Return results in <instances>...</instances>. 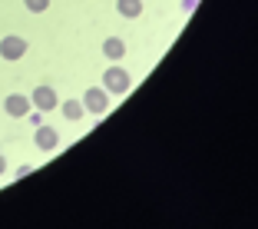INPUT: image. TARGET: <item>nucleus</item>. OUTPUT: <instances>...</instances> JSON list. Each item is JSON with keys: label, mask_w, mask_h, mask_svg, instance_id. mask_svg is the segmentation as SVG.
<instances>
[{"label": "nucleus", "mask_w": 258, "mask_h": 229, "mask_svg": "<svg viewBox=\"0 0 258 229\" xmlns=\"http://www.w3.org/2000/svg\"><path fill=\"white\" fill-rule=\"evenodd\" d=\"M196 4H199V0H182V10H192Z\"/></svg>", "instance_id": "f8f14e48"}, {"label": "nucleus", "mask_w": 258, "mask_h": 229, "mask_svg": "<svg viewBox=\"0 0 258 229\" xmlns=\"http://www.w3.org/2000/svg\"><path fill=\"white\" fill-rule=\"evenodd\" d=\"M116 10H119V17H126V20H136V17L143 14V0H116Z\"/></svg>", "instance_id": "1a4fd4ad"}, {"label": "nucleus", "mask_w": 258, "mask_h": 229, "mask_svg": "<svg viewBox=\"0 0 258 229\" xmlns=\"http://www.w3.org/2000/svg\"><path fill=\"white\" fill-rule=\"evenodd\" d=\"M103 57H106L109 63H119L122 57H126V40L122 37H106L103 40Z\"/></svg>", "instance_id": "0eeeda50"}, {"label": "nucleus", "mask_w": 258, "mask_h": 229, "mask_svg": "<svg viewBox=\"0 0 258 229\" xmlns=\"http://www.w3.org/2000/svg\"><path fill=\"white\" fill-rule=\"evenodd\" d=\"M83 110L86 113H93V116H103L109 110V93L103 90V86H90V90H83Z\"/></svg>", "instance_id": "f03ea898"}, {"label": "nucleus", "mask_w": 258, "mask_h": 229, "mask_svg": "<svg viewBox=\"0 0 258 229\" xmlns=\"http://www.w3.org/2000/svg\"><path fill=\"white\" fill-rule=\"evenodd\" d=\"M56 107H60V113L67 116L70 123H76V120H83V103H80V100H63V103H56Z\"/></svg>", "instance_id": "6e6552de"}, {"label": "nucleus", "mask_w": 258, "mask_h": 229, "mask_svg": "<svg viewBox=\"0 0 258 229\" xmlns=\"http://www.w3.org/2000/svg\"><path fill=\"white\" fill-rule=\"evenodd\" d=\"M30 169H33V166H27V163H23V166H17V169H14V179H23V176L30 173Z\"/></svg>", "instance_id": "9b49d317"}, {"label": "nucleus", "mask_w": 258, "mask_h": 229, "mask_svg": "<svg viewBox=\"0 0 258 229\" xmlns=\"http://www.w3.org/2000/svg\"><path fill=\"white\" fill-rule=\"evenodd\" d=\"M103 90H106L109 97H126V93L133 90V76H129V70H122L119 63L106 67V73H103Z\"/></svg>", "instance_id": "f257e3e1"}, {"label": "nucleus", "mask_w": 258, "mask_h": 229, "mask_svg": "<svg viewBox=\"0 0 258 229\" xmlns=\"http://www.w3.org/2000/svg\"><path fill=\"white\" fill-rule=\"evenodd\" d=\"M23 54H27V37H17V33H10V37L0 40V57H4L7 63H17Z\"/></svg>", "instance_id": "7ed1b4c3"}, {"label": "nucleus", "mask_w": 258, "mask_h": 229, "mask_svg": "<svg viewBox=\"0 0 258 229\" xmlns=\"http://www.w3.org/2000/svg\"><path fill=\"white\" fill-rule=\"evenodd\" d=\"M33 143H37V150H43V153H53V150H56V143H60V133H56L53 126H46V123H40V126H37V133H33Z\"/></svg>", "instance_id": "423d86ee"}, {"label": "nucleus", "mask_w": 258, "mask_h": 229, "mask_svg": "<svg viewBox=\"0 0 258 229\" xmlns=\"http://www.w3.org/2000/svg\"><path fill=\"white\" fill-rule=\"evenodd\" d=\"M23 7L30 14H43V10H50V0H23Z\"/></svg>", "instance_id": "9d476101"}, {"label": "nucleus", "mask_w": 258, "mask_h": 229, "mask_svg": "<svg viewBox=\"0 0 258 229\" xmlns=\"http://www.w3.org/2000/svg\"><path fill=\"white\" fill-rule=\"evenodd\" d=\"M56 103H60V97H56L53 86H37V90L30 93V107L40 110V113H50V110H56Z\"/></svg>", "instance_id": "20e7f679"}, {"label": "nucleus", "mask_w": 258, "mask_h": 229, "mask_svg": "<svg viewBox=\"0 0 258 229\" xmlns=\"http://www.w3.org/2000/svg\"><path fill=\"white\" fill-rule=\"evenodd\" d=\"M7 173V160H4V153H0V176Z\"/></svg>", "instance_id": "ddd939ff"}, {"label": "nucleus", "mask_w": 258, "mask_h": 229, "mask_svg": "<svg viewBox=\"0 0 258 229\" xmlns=\"http://www.w3.org/2000/svg\"><path fill=\"white\" fill-rule=\"evenodd\" d=\"M30 110L33 107H30V97H27V93H10V97L4 100V113L14 116V120H23Z\"/></svg>", "instance_id": "39448f33"}]
</instances>
